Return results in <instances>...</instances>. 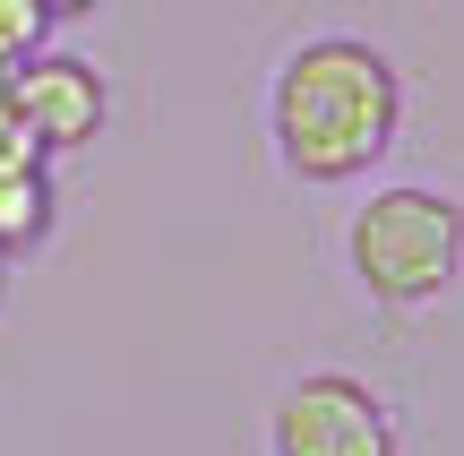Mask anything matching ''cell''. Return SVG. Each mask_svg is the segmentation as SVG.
<instances>
[{
    "label": "cell",
    "mask_w": 464,
    "mask_h": 456,
    "mask_svg": "<svg viewBox=\"0 0 464 456\" xmlns=\"http://www.w3.org/2000/svg\"><path fill=\"white\" fill-rule=\"evenodd\" d=\"M9 103H17V121L44 138V155L95 147L103 121H112V86H103V69L78 61V52H26V61L9 69Z\"/></svg>",
    "instance_id": "277c9868"
},
{
    "label": "cell",
    "mask_w": 464,
    "mask_h": 456,
    "mask_svg": "<svg viewBox=\"0 0 464 456\" xmlns=\"http://www.w3.org/2000/svg\"><path fill=\"white\" fill-rule=\"evenodd\" d=\"M266 456H404V431L370 379L301 371L266 413Z\"/></svg>",
    "instance_id": "3957f363"
},
{
    "label": "cell",
    "mask_w": 464,
    "mask_h": 456,
    "mask_svg": "<svg viewBox=\"0 0 464 456\" xmlns=\"http://www.w3.org/2000/svg\"><path fill=\"white\" fill-rule=\"evenodd\" d=\"M344 267L370 310H430L464 276V199L439 181H387L353 207L344 224Z\"/></svg>",
    "instance_id": "7a4b0ae2"
},
{
    "label": "cell",
    "mask_w": 464,
    "mask_h": 456,
    "mask_svg": "<svg viewBox=\"0 0 464 456\" xmlns=\"http://www.w3.org/2000/svg\"><path fill=\"white\" fill-rule=\"evenodd\" d=\"M52 17L34 9V0H0V61H26V52H44Z\"/></svg>",
    "instance_id": "8992f818"
},
{
    "label": "cell",
    "mask_w": 464,
    "mask_h": 456,
    "mask_svg": "<svg viewBox=\"0 0 464 456\" xmlns=\"http://www.w3.org/2000/svg\"><path fill=\"white\" fill-rule=\"evenodd\" d=\"M52 164H0V258H26L52 241Z\"/></svg>",
    "instance_id": "5b68a950"
},
{
    "label": "cell",
    "mask_w": 464,
    "mask_h": 456,
    "mask_svg": "<svg viewBox=\"0 0 464 456\" xmlns=\"http://www.w3.org/2000/svg\"><path fill=\"white\" fill-rule=\"evenodd\" d=\"M0 164H52V155H44V138L17 121V103H9V95H0Z\"/></svg>",
    "instance_id": "52a82bcc"
},
{
    "label": "cell",
    "mask_w": 464,
    "mask_h": 456,
    "mask_svg": "<svg viewBox=\"0 0 464 456\" xmlns=\"http://www.w3.org/2000/svg\"><path fill=\"white\" fill-rule=\"evenodd\" d=\"M404 138V69L370 34H301L266 78V147L293 189H353Z\"/></svg>",
    "instance_id": "6da1fadb"
},
{
    "label": "cell",
    "mask_w": 464,
    "mask_h": 456,
    "mask_svg": "<svg viewBox=\"0 0 464 456\" xmlns=\"http://www.w3.org/2000/svg\"><path fill=\"white\" fill-rule=\"evenodd\" d=\"M34 9H44V17H52V26H69V17H95V9H103V0H34Z\"/></svg>",
    "instance_id": "ba28073f"
},
{
    "label": "cell",
    "mask_w": 464,
    "mask_h": 456,
    "mask_svg": "<svg viewBox=\"0 0 464 456\" xmlns=\"http://www.w3.org/2000/svg\"><path fill=\"white\" fill-rule=\"evenodd\" d=\"M9 69H17V61H0V95H9Z\"/></svg>",
    "instance_id": "9c48e42d"
}]
</instances>
